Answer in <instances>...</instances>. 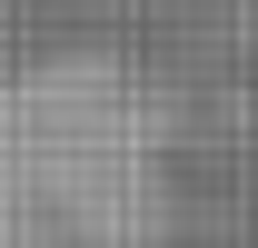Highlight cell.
<instances>
[{"instance_id":"6da1fadb","label":"cell","mask_w":258,"mask_h":248,"mask_svg":"<svg viewBox=\"0 0 258 248\" xmlns=\"http://www.w3.org/2000/svg\"><path fill=\"white\" fill-rule=\"evenodd\" d=\"M159 179L119 80H30L0 99V248H149Z\"/></svg>"}]
</instances>
